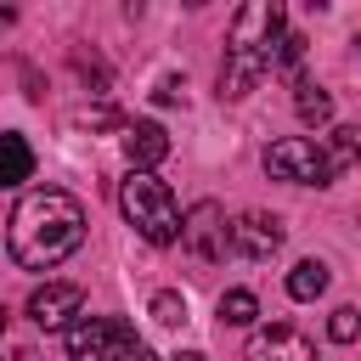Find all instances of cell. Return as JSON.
<instances>
[{"label":"cell","mask_w":361,"mask_h":361,"mask_svg":"<svg viewBox=\"0 0 361 361\" xmlns=\"http://www.w3.org/2000/svg\"><path fill=\"white\" fill-rule=\"evenodd\" d=\"M355 333H361V316H355L350 305H338V310H333V322H327V338H333V344H350Z\"/></svg>","instance_id":"18"},{"label":"cell","mask_w":361,"mask_h":361,"mask_svg":"<svg viewBox=\"0 0 361 361\" xmlns=\"http://www.w3.org/2000/svg\"><path fill=\"white\" fill-rule=\"evenodd\" d=\"M79 243H85V209H79L73 192L39 186V192H23V197H17L11 226H6V254H11L23 271H51V265H62Z\"/></svg>","instance_id":"1"},{"label":"cell","mask_w":361,"mask_h":361,"mask_svg":"<svg viewBox=\"0 0 361 361\" xmlns=\"http://www.w3.org/2000/svg\"><path fill=\"white\" fill-rule=\"evenodd\" d=\"M282 0H243L226 28V62H220V96H248L282 56Z\"/></svg>","instance_id":"2"},{"label":"cell","mask_w":361,"mask_h":361,"mask_svg":"<svg viewBox=\"0 0 361 361\" xmlns=\"http://www.w3.org/2000/svg\"><path fill=\"white\" fill-rule=\"evenodd\" d=\"M152 96H158V102H180V79H175V73H169V79H158V90H152Z\"/></svg>","instance_id":"21"},{"label":"cell","mask_w":361,"mask_h":361,"mask_svg":"<svg viewBox=\"0 0 361 361\" xmlns=\"http://www.w3.org/2000/svg\"><path fill=\"white\" fill-rule=\"evenodd\" d=\"M327 293V265L322 259H299L288 271V299H322Z\"/></svg>","instance_id":"12"},{"label":"cell","mask_w":361,"mask_h":361,"mask_svg":"<svg viewBox=\"0 0 361 361\" xmlns=\"http://www.w3.org/2000/svg\"><path fill=\"white\" fill-rule=\"evenodd\" d=\"M327 152H333V169L344 175V169L361 158V130H350V124H344V130H333V147H327Z\"/></svg>","instance_id":"16"},{"label":"cell","mask_w":361,"mask_h":361,"mask_svg":"<svg viewBox=\"0 0 361 361\" xmlns=\"http://www.w3.org/2000/svg\"><path fill=\"white\" fill-rule=\"evenodd\" d=\"M79 305H85V288L79 282H45V288H34L28 316L39 327H68V316H79Z\"/></svg>","instance_id":"8"},{"label":"cell","mask_w":361,"mask_h":361,"mask_svg":"<svg viewBox=\"0 0 361 361\" xmlns=\"http://www.w3.org/2000/svg\"><path fill=\"white\" fill-rule=\"evenodd\" d=\"M299 56H305V39H299V34H288V39H282V56H276V68H299Z\"/></svg>","instance_id":"20"},{"label":"cell","mask_w":361,"mask_h":361,"mask_svg":"<svg viewBox=\"0 0 361 361\" xmlns=\"http://www.w3.org/2000/svg\"><path fill=\"white\" fill-rule=\"evenodd\" d=\"M282 220L276 214H259V209H248V214H237V226H231V248L243 254V259H271L276 248H282Z\"/></svg>","instance_id":"7"},{"label":"cell","mask_w":361,"mask_h":361,"mask_svg":"<svg viewBox=\"0 0 361 361\" xmlns=\"http://www.w3.org/2000/svg\"><path fill=\"white\" fill-rule=\"evenodd\" d=\"M73 73H79L90 90H107V85H113V68H107L96 51H85V45H73Z\"/></svg>","instance_id":"15"},{"label":"cell","mask_w":361,"mask_h":361,"mask_svg":"<svg viewBox=\"0 0 361 361\" xmlns=\"http://www.w3.org/2000/svg\"><path fill=\"white\" fill-rule=\"evenodd\" d=\"M248 355H254V361H265V355L310 361V338H305V333H293V327H259V333L248 338Z\"/></svg>","instance_id":"10"},{"label":"cell","mask_w":361,"mask_h":361,"mask_svg":"<svg viewBox=\"0 0 361 361\" xmlns=\"http://www.w3.org/2000/svg\"><path fill=\"white\" fill-rule=\"evenodd\" d=\"M62 344H68L73 361H135V355H147L135 327L118 322V316H79V322H68Z\"/></svg>","instance_id":"4"},{"label":"cell","mask_w":361,"mask_h":361,"mask_svg":"<svg viewBox=\"0 0 361 361\" xmlns=\"http://www.w3.org/2000/svg\"><path fill=\"white\" fill-rule=\"evenodd\" d=\"M259 316V299L248 293V288H231V293H220V322L226 327H248Z\"/></svg>","instance_id":"14"},{"label":"cell","mask_w":361,"mask_h":361,"mask_svg":"<svg viewBox=\"0 0 361 361\" xmlns=\"http://www.w3.org/2000/svg\"><path fill=\"white\" fill-rule=\"evenodd\" d=\"M180 248H186L197 265H220L226 248H231L226 209H220V203H192V209H186V226H180Z\"/></svg>","instance_id":"6"},{"label":"cell","mask_w":361,"mask_h":361,"mask_svg":"<svg viewBox=\"0 0 361 361\" xmlns=\"http://www.w3.org/2000/svg\"><path fill=\"white\" fill-rule=\"evenodd\" d=\"M152 322H158V327H186V299L169 293V288L152 293Z\"/></svg>","instance_id":"17"},{"label":"cell","mask_w":361,"mask_h":361,"mask_svg":"<svg viewBox=\"0 0 361 361\" xmlns=\"http://www.w3.org/2000/svg\"><path fill=\"white\" fill-rule=\"evenodd\" d=\"M293 107H299L305 124H333V96H327L316 79H299V85H293Z\"/></svg>","instance_id":"11"},{"label":"cell","mask_w":361,"mask_h":361,"mask_svg":"<svg viewBox=\"0 0 361 361\" xmlns=\"http://www.w3.org/2000/svg\"><path fill=\"white\" fill-rule=\"evenodd\" d=\"M355 45H361V39H355Z\"/></svg>","instance_id":"23"},{"label":"cell","mask_w":361,"mask_h":361,"mask_svg":"<svg viewBox=\"0 0 361 361\" xmlns=\"http://www.w3.org/2000/svg\"><path fill=\"white\" fill-rule=\"evenodd\" d=\"M0 147H6V175H0V180H6V186H23V180H28V169H34V152H28V141L11 130V135H0Z\"/></svg>","instance_id":"13"},{"label":"cell","mask_w":361,"mask_h":361,"mask_svg":"<svg viewBox=\"0 0 361 361\" xmlns=\"http://www.w3.org/2000/svg\"><path fill=\"white\" fill-rule=\"evenodd\" d=\"M79 124H85V130H113V124H124V118H118V107H85Z\"/></svg>","instance_id":"19"},{"label":"cell","mask_w":361,"mask_h":361,"mask_svg":"<svg viewBox=\"0 0 361 361\" xmlns=\"http://www.w3.org/2000/svg\"><path fill=\"white\" fill-rule=\"evenodd\" d=\"M124 152H130V164H141V169H158V164L169 158V135H164V124H152V118H135V124H124Z\"/></svg>","instance_id":"9"},{"label":"cell","mask_w":361,"mask_h":361,"mask_svg":"<svg viewBox=\"0 0 361 361\" xmlns=\"http://www.w3.org/2000/svg\"><path fill=\"white\" fill-rule=\"evenodd\" d=\"M305 6H310V11H322V6H327V0H305Z\"/></svg>","instance_id":"22"},{"label":"cell","mask_w":361,"mask_h":361,"mask_svg":"<svg viewBox=\"0 0 361 361\" xmlns=\"http://www.w3.org/2000/svg\"><path fill=\"white\" fill-rule=\"evenodd\" d=\"M118 209H124V220H130L147 243H158V248L180 243L186 214H180V203H175L169 180H158L152 169H141V164H135V169L118 180Z\"/></svg>","instance_id":"3"},{"label":"cell","mask_w":361,"mask_h":361,"mask_svg":"<svg viewBox=\"0 0 361 361\" xmlns=\"http://www.w3.org/2000/svg\"><path fill=\"white\" fill-rule=\"evenodd\" d=\"M265 169L276 180H293V186H327L338 169H333V152H322L310 135H282L265 147Z\"/></svg>","instance_id":"5"}]
</instances>
